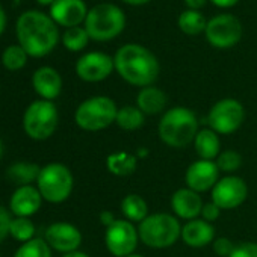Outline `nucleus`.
<instances>
[{"instance_id":"f257e3e1","label":"nucleus","mask_w":257,"mask_h":257,"mask_svg":"<svg viewBox=\"0 0 257 257\" xmlns=\"http://www.w3.org/2000/svg\"><path fill=\"white\" fill-rule=\"evenodd\" d=\"M19 44L29 56L49 55L59 41V31L52 17L40 11L23 13L16 25Z\"/></svg>"},{"instance_id":"f03ea898","label":"nucleus","mask_w":257,"mask_h":257,"mask_svg":"<svg viewBox=\"0 0 257 257\" xmlns=\"http://www.w3.org/2000/svg\"><path fill=\"white\" fill-rule=\"evenodd\" d=\"M113 67L119 77L134 86H152L159 77V61L144 46L125 44L113 56Z\"/></svg>"},{"instance_id":"7ed1b4c3","label":"nucleus","mask_w":257,"mask_h":257,"mask_svg":"<svg viewBox=\"0 0 257 257\" xmlns=\"http://www.w3.org/2000/svg\"><path fill=\"white\" fill-rule=\"evenodd\" d=\"M158 131L161 140L167 146L173 149H183L194 143L198 134V119L189 107L176 106L162 115Z\"/></svg>"},{"instance_id":"20e7f679","label":"nucleus","mask_w":257,"mask_h":257,"mask_svg":"<svg viewBox=\"0 0 257 257\" xmlns=\"http://www.w3.org/2000/svg\"><path fill=\"white\" fill-rule=\"evenodd\" d=\"M138 234L147 246L162 249L174 245L182 237V225L174 215L153 213L140 222Z\"/></svg>"},{"instance_id":"39448f33","label":"nucleus","mask_w":257,"mask_h":257,"mask_svg":"<svg viewBox=\"0 0 257 257\" xmlns=\"http://www.w3.org/2000/svg\"><path fill=\"white\" fill-rule=\"evenodd\" d=\"M125 28L124 13L112 4H100L88 11L85 29L94 41H109L116 38Z\"/></svg>"},{"instance_id":"423d86ee","label":"nucleus","mask_w":257,"mask_h":257,"mask_svg":"<svg viewBox=\"0 0 257 257\" xmlns=\"http://www.w3.org/2000/svg\"><path fill=\"white\" fill-rule=\"evenodd\" d=\"M116 113L118 107L112 98L95 95L79 104L74 113V121L86 132H98L115 122Z\"/></svg>"},{"instance_id":"0eeeda50","label":"nucleus","mask_w":257,"mask_h":257,"mask_svg":"<svg viewBox=\"0 0 257 257\" xmlns=\"http://www.w3.org/2000/svg\"><path fill=\"white\" fill-rule=\"evenodd\" d=\"M58 121L59 115L56 106L49 100H37L28 106L23 125L28 137L37 141H44L55 134Z\"/></svg>"},{"instance_id":"6e6552de","label":"nucleus","mask_w":257,"mask_h":257,"mask_svg":"<svg viewBox=\"0 0 257 257\" xmlns=\"http://www.w3.org/2000/svg\"><path fill=\"white\" fill-rule=\"evenodd\" d=\"M37 182L41 197L49 203L65 201L71 195L74 185L71 171L62 164H49L41 168Z\"/></svg>"},{"instance_id":"1a4fd4ad","label":"nucleus","mask_w":257,"mask_h":257,"mask_svg":"<svg viewBox=\"0 0 257 257\" xmlns=\"http://www.w3.org/2000/svg\"><path fill=\"white\" fill-rule=\"evenodd\" d=\"M245 119V109L234 98H222L209 110V125L218 135H230L236 132Z\"/></svg>"},{"instance_id":"9d476101","label":"nucleus","mask_w":257,"mask_h":257,"mask_svg":"<svg viewBox=\"0 0 257 257\" xmlns=\"http://www.w3.org/2000/svg\"><path fill=\"white\" fill-rule=\"evenodd\" d=\"M140 234L134 222L127 219H115L106 227L104 243L107 251L115 257H125L135 252L138 246Z\"/></svg>"},{"instance_id":"9b49d317","label":"nucleus","mask_w":257,"mask_h":257,"mask_svg":"<svg viewBox=\"0 0 257 257\" xmlns=\"http://www.w3.org/2000/svg\"><path fill=\"white\" fill-rule=\"evenodd\" d=\"M206 40L216 49H230L236 46L243 34L240 22L231 14H219L207 22Z\"/></svg>"},{"instance_id":"f8f14e48","label":"nucleus","mask_w":257,"mask_h":257,"mask_svg":"<svg viewBox=\"0 0 257 257\" xmlns=\"http://www.w3.org/2000/svg\"><path fill=\"white\" fill-rule=\"evenodd\" d=\"M248 195V188L243 179L237 176H225L212 188V203L221 210H231L239 207Z\"/></svg>"},{"instance_id":"ddd939ff","label":"nucleus","mask_w":257,"mask_h":257,"mask_svg":"<svg viewBox=\"0 0 257 257\" xmlns=\"http://www.w3.org/2000/svg\"><path fill=\"white\" fill-rule=\"evenodd\" d=\"M115 70L113 58L103 52H89L76 62V73L85 82H101Z\"/></svg>"},{"instance_id":"4468645a","label":"nucleus","mask_w":257,"mask_h":257,"mask_svg":"<svg viewBox=\"0 0 257 257\" xmlns=\"http://www.w3.org/2000/svg\"><path fill=\"white\" fill-rule=\"evenodd\" d=\"M219 180V170L213 161H195L189 165L185 174L186 186L195 192H206L212 189Z\"/></svg>"},{"instance_id":"2eb2a0df","label":"nucleus","mask_w":257,"mask_h":257,"mask_svg":"<svg viewBox=\"0 0 257 257\" xmlns=\"http://www.w3.org/2000/svg\"><path fill=\"white\" fill-rule=\"evenodd\" d=\"M46 242L56 251L73 252L82 243V233L68 222H55L46 230Z\"/></svg>"},{"instance_id":"dca6fc26","label":"nucleus","mask_w":257,"mask_h":257,"mask_svg":"<svg viewBox=\"0 0 257 257\" xmlns=\"http://www.w3.org/2000/svg\"><path fill=\"white\" fill-rule=\"evenodd\" d=\"M86 16L88 11L83 0H55V4L50 7L52 20L67 29L85 23Z\"/></svg>"},{"instance_id":"f3484780","label":"nucleus","mask_w":257,"mask_h":257,"mask_svg":"<svg viewBox=\"0 0 257 257\" xmlns=\"http://www.w3.org/2000/svg\"><path fill=\"white\" fill-rule=\"evenodd\" d=\"M203 206L204 203L201 197L198 195V192L189 188L177 189L171 197L173 212L176 213L177 218H182V219H188V221L197 219V216L201 215Z\"/></svg>"},{"instance_id":"a211bd4d","label":"nucleus","mask_w":257,"mask_h":257,"mask_svg":"<svg viewBox=\"0 0 257 257\" xmlns=\"http://www.w3.org/2000/svg\"><path fill=\"white\" fill-rule=\"evenodd\" d=\"M41 201H43V197L40 191L31 185H26V186H19V189L13 194L10 207L17 216L29 218L31 215L40 210Z\"/></svg>"},{"instance_id":"6ab92c4d","label":"nucleus","mask_w":257,"mask_h":257,"mask_svg":"<svg viewBox=\"0 0 257 257\" xmlns=\"http://www.w3.org/2000/svg\"><path fill=\"white\" fill-rule=\"evenodd\" d=\"M34 89L43 100H55L62 89V79L59 73L52 67H41L34 73L32 77Z\"/></svg>"},{"instance_id":"aec40b11","label":"nucleus","mask_w":257,"mask_h":257,"mask_svg":"<svg viewBox=\"0 0 257 257\" xmlns=\"http://www.w3.org/2000/svg\"><path fill=\"white\" fill-rule=\"evenodd\" d=\"M182 239L191 248H203L215 240V227L204 219H191L182 227Z\"/></svg>"},{"instance_id":"412c9836","label":"nucleus","mask_w":257,"mask_h":257,"mask_svg":"<svg viewBox=\"0 0 257 257\" xmlns=\"http://www.w3.org/2000/svg\"><path fill=\"white\" fill-rule=\"evenodd\" d=\"M167 94L156 86H146L140 91L137 104L146 115H158L167 106Z\"/></svg>"},{"instance_id":"4be33fe9","label":"nucleus","mask_w":257,"mask_h":257,"mask_svg":"<svg viewBox=\"0 0 257 257\" xmlns=\"http://www.w3.org/2000/svg\"><path fill=\"white\" fill-rule=\"evenodd\" d=\"M195 152L203 161H213L219 156V137L216 132H213L212 128H203L200 131L194 140Z\"/></svg>"},{"instance_id":"5701e85b","label":"nucleus","mask_w":257,"mask_h":257,"mask_svg":"<svg viewBox=\"0 0 257 257\" xmlns=\"http://www.w3.org/2000/svg\"><path fill=\"white\" fill-rule=\"evenodd\" d=\"M138 167V156L128 152H116L107 156L106 168L110 174L116 177L132 176Z\"/></svg>"},{"instance_id":"b1692460","label":"nucleus","mask_w":257,"mask_h":257,"mask_svg":"<svg viewBox=\"0 0 257 257\" xmlns=\"http://www.w3.org/2000/svg\"><path fill=\"white\" fill-rule=\"evenodd\" d=\"M121 212L127 221L141 222L149 216L147 201L138 194H128L121 201Z\"/></svg>"},{"instance_id":"393cba45","label":"nucleus","mask_w":257,"mask_h":257,"mask_svg":"<svg viewBox=\"0 0 257 257\" xmlns=\"http://www.w3.org/2000/svg\"><path fill=\"white\" fill-rule=\"evenodd\" d=\"M41 173V168L37 164H29V162H17L10 167L7 176L8 179L19 185V186H26L32 183L34 180H38Z\"/></svg>"},{"instance_id":"a878e982","label":"nucleus","mask_w":257,"mask_h":257,"mask_svg":"<svg viewBox=\"0 0 257 257\" xmlns=\"http://www.w3.org/2000/svg\"><path fill=\"white\" fill-rule=\"evenodd\" d=\"M146 121V113L138 106H122L116 113V125L122 131H137Z\"/></svg>"},{"instance_id":"bb28decb","label":"nucleus","mask_w":257,"mask_h":257,"mask_svg":"<svg viewBox=\"0 0 257 257\" xmlns=\"http://www.w3.org/2000/svg\"><path fill=\"white\" fill-rule=\"evenodd\" d=\"M179 28L183 34L186 35H198L201 32L206 31L207 22L204 19V16L200 11H194V10H186L179 16Z\"/></svg>"},{"instance_id":"cd10ccee","label":"nucleus","mask_w":257,"mask_h":257,"mask_svg":"<svg viewBox=\"0 0 257 257\" xmlns=\"http://www.w3.org/2000/svg\"><path fill=\"white\" fill-rule=\"evenodd\" d=\"M88 41H89V35H88L86 29L80 28V26L70 28L62 35V44L70 52H80V50H83L88 46Z\"/></svg>"},{"instance_id":"c85d7f7f","label":"nucleus","mask_w":257,"mask_h":257,"mask_svg":"<svg viewBox=\"0 0 257 257\" xmlns=\"http://www.w3.org/2000/svg\"><path fill=\"white\" fill-rule=\"evenodd\" d=\"M28 53L25 52V49L17 44V46H10L5 49L4 55H2V64L7 70L10 71H17L22 70L26 62H28Z\"/></svg>"},{"instance_id":"c756f323","label":"nucleus","mask_w":257,"mask_h":257,"mask_svg":"<svg viewBox=\"0 0 257 257\" xmlns=\"http://www.w3.org/2000/svg\"><path fill=\"white\" fill-rule=\"evenodd\" d=\"M14 257H52V251L46 240L31 239L16 251Z\"/></svg>"},{"instance_id":"7c9ffc66","label":"nucleus","mask_w":257,"mask_h":257,"mask_svg":"<svg viewBox=\"0 0 257 257\" xmlns=\"http://www.w3.org/2000/svg\"><path fill=\"white\" fill-rule=\"evenodd\" d=\"M10 234L20 242H28L31 239H34L35 234V225L32 224V221L29 218L25 216H17L16 219L11 221V228H10Z\"/></svg>"},{"instance_id":"2f4dec72","label":"nucleus","mask_w":257,"mask_h":257,"mask_svg":"<svg viewBox=\"0 0 257 257\" xmlns=\"http://www.w3.org/2000/svg\"><path fill=\"white\" fill-rule=\"evenodd\" d=\"M215 164H216V167H218V170L221 173L230 174V173H234V171H237L240 168L242 156L237 152H234V150H225V152L219 153V156L216 158Z\"/></svg>"},{"instance_id":"473e14b6","label":"nucleus","mask_w":257,"mask_h":257,"mask_svg":"<svg viewBox=\"0 0 257 257\" xmlns=\"http://www.w3.org/2000/svg\"><path fill=\"white\" fill-rule=\"evenodd\" d=\"M228 257H257V243L255 242H242L234 246L233 252Z\"/></svg>"},{"instance_id":"72a5a7b5","label":"nucleus","mask_w":257,"mask_h":257,"mask_svg":"<svg viewBox=\"0 0 257 257\" xmlns=\"http://www.w3.org/2000/svg\"><path fill=\"white\" fill-rule=\"evenodd\" d=\"M212 243H213V251L221 257H228L236 246L228 237H218Z\"/></svg>"},{"instance_id":"f704fd0d","label":"nucleus","mask_w":257,"mask_h":257,"mask_svg":"<svg viewBox=\"0 0 257 257\" xmlns=\"http://www.w3.org/2000/svg\"><path fill=\"white\" fill-rule=\"evenodd\" d=\"M11 221H13V218H11L10 212L4 206H0V242L5 240V237L10 234Z\"/></svg>"},{"instance_id":"c9c22d12","label":"nucleus","mask_w":257,"mask_h":257,"mask_svg":"<svg viewBox=\"0 0 257 257\" xmlns=\"http://www.w3.org/2000/svg\"><path fill=\"white\" fill-rule=\"evenodd\" d=\"M221 215V209L215 204V203H206L201 209V219L207 221V222H213L219 218Z\"/></svg>"},{"instance_id":"e433bc0d","label":"nucleus","mask_w":257,"mask_h":257,"mask_svg":"<svg viewBox=\"0 0 257 257\" xmlns=\"http://www.w3.org/2000/svg\"><path fill=\"white\" fill-rule=\"evenodd\" d=\"M115 219H116V218L113 216V213H112L110 210H103V212L100 213V222H101L104 227H109Z\"/></svg>"},{"instance_id":"4c0bfd02","label":"nucleus","mask_w":257,"mask_h":257,"mask_svg":"<svg viewBox=\"0 0 257 257\" xmlns=\"http://www.w3.org/2000/svg\"><path fill=\"white\" fill-rule=\"evenodd\" d=\"M209 2H212L218 8H231L239 2V0H209Z\"/></svg>"},{"instance_id":"58836bf2","label":"nucleus","mask_w":257,"mask_h":257,"mask_svg":"<svg viewBox=\"0 0 257 257\" xmlns=\"http://www.w3.org/2000/svg\"><path fill=\"white\" fill-rule=\"evenodd\" d=\"M207 0H185V4L189 10H194V11H198L200 8L204 7V4Z\"/></svg>"},{"instance_id":"ea45409f","label":"nucleus","mask_w":257,"mask_h":257,"mask_svg":"<svg viewBox=\"0 0 257 257\" xmlns=\"http://www.w3.org/2000/svg\"><path fill=\"white\" fill-rule=\"evenodd\" d=\"M5 26H7V14H5V10L2 8V5H0V35L4 34Z\"/></svg>"},{"instance_id":"a19ab883","label":"nucleus","mask_w":257,"mask_h":257,"mask_svg":"<svg viewBox=\"0 0 257 257\" xmlns=\"http://www.w3.org/2000/svg\"><path fill=\"white\" fill-rule=\"evenodd\" d=\"M124 4H127V5H134V7H141V5H146V4H149L150 0H122Z\"/></svg>"},{"instance_id":"79ce46f5","label":"nucleus","mask_w":257,"mask_h":257,"mask_svg":"<svg viewBox=\"0 0 257 257\" xmlns=\"http://www.w3.org/2000/svg\"><path fill=\"white\" fill-rule=\"evenodd\" d=\"M62 257H89L88 254H85V252H82V251H73V252H67V254H64Z\"/></svg>"},{"instance_id":"37998d69","label":"nucleus","mask_w":257,"mask_h":257,"mask_svg":"<svg viewBox=\"0 0 257 257\" xmlns=\"http://www.w3.org/2000/svg\"><path fill=\"white\" fill-rule=\"evenodd\" d=\"M37 2L40 4V5H44V7H47V5H53L55 4V0H37Z\"/></svg>"},{"instance_id":"c03bdc74","label":"nucleus","mask_w":257,"mask_h":257,"mask_svg":"<svg viewBox=\"0 0 257 257\" xmlns=\"http://www.w3.org/2000/svg\"><path fill=\"white\" fill-rule=\"evenodd\" d=\"M125 257H144V255H141V254H131V255H125Z\"/></svg>"},{"instance_id":"a18cd8bd","label":"nucleus","mask_w":257,"mask_h":257,"mask_svg":"<svg viewBox=\"0 0 257 257\" xmlns=\"http://www.w3.org/2000/svg\"><path fill=\"white\" fill-rule=\"evenodd\" d=\"M2 153H4V144H2V141H0V156H2Z\"/></svg>"}]
</instances>
